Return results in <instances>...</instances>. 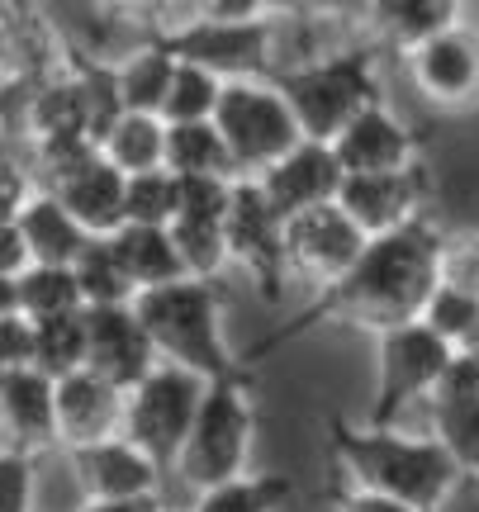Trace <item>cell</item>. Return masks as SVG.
<instances>
[{
    "instance_id": "cell-1",
    "label": "cell",
    "mask_w": 479,
    "mask_h": 512,
    "mask_svg": "<svg viewBox=\"0 0 479 512\" xmlns=\"http://www.w3.org/2000/svg\"><path fill=\"white\" fill-rule=\"evenodd\" d=\"M442 247L446 233H437L432 219L408 223L389 238H370L366 256L337 285L318 290L290 323H280L257 347H247L242 366L252 370L271 351L290 347L318 328H366L375 337H385V332H399L408 323H423L427 299L442 285Z\"/></svg>"
},
{
    "instance_id": "cell-2",
    "label": "cell",
    "mask_w": 479,
    "mask_h": 512,
    "mask_svg": "<svg viewBox=\"0 0 479 512\" xmlns=\"http://www.w3.org/2000/svg\"><path fill=\"white\" fill-rule=\"evenodd\" d=\"M323 432L356 494L394 498L413 512H446V503L470 479L456 451L437 437H408L399 427H356L342 413H332Z\"/></svg>"
},
{
    "instance_id": "cell-3",
    "label": "cell",
    "mask_w": 479,
    "mask_h": 512,
    "mask_svg": "<svg viewBox=\"0 0 479 512\" xmlns=\"http://www.w3.org/2000/svg\"><path fill=\"white\" fill-rule=\"evenodd\" d=\"M133 313L148 328L152 347L166 366L195 370L209 384L252 375L223 342V285L181 280V285H166V290H148L138 294Z\"/></svg>"
},
{
    "instance_id": "cell-4",
    "label": "cell",
    "mask_w": 479,
    "mask_h": 512,
    "mask_svg": "<svg viewBox=\"0 0 479 512\" xmlns=\"http://www.w3.org/2000/svg\"><path fill=\"white\" fill-rule=\"evenodd\" d=\"M280 95L290 100L304 143H337L370 105H380V81H375V53L370 48H342L318 62H304L295 72L276 76Z\"/></svg>"
},
{
    "instance_id": "cell-5",
    "label": "cell",
    "mask_w": 479,
    "mask_h": 512,
    "mask_svg": "<svg viewBox=\"0 0 479 512\" xmlns=\"http://www.w3.org/2000/svg\"><path fill=\"white\" fill-rule=\"evenodd\" d=\"M252 384H257L252 375L209 384L200 418H195V432H190L181 451V470H176L195 494L223 489V484L247 475V451H252V437H257Z\"/></svg>"
},
{
    "instance_id": "cell-6",
    "label": "cell",
    "mask_w": 479,
    "mask_h": 512,
    "mask_svg": "<svg viewBox=\"0 0 479 512\" xmlns=\"http://www.w3.org/2000/svg\"><path fill=\"white\" fill-rule=\"evenodd\" d=\"M280 15H285V5H276V15L257 19V24H223V19L200 15V5H190L185 19H176L166 34H157V43L176 62H195L204 72L223 76V81H276Z\"/></svg>"
},
{
    "instance_id": "cell-7",
    "label": "cell",
    "mask_w": 479,
    "mask_h": 512,
    "mask_svg": "<svg viewBox=\"0 0 479 512\" xmlns=\"http://www.w3.org/2000/svg\"><path fill=\"white\" fill-rule=\"evenodd\" d=\"M204 394H209L204 375L162 361L124 403V441L138 446L162 470V479H171L181 470V451L190 441V432H195Z\"/></svg>"
},
{
    "instance_id": "cell-8",
    "label": "cell",
    "mask_w": 479,
    "mask_h": 512,
    "mask_svg": "<svg viewBox=\"0 0 479 512\" xmlns=\"http://www.w3.org/2000/svg\"><path fill=\"white\" fill-rule=\"evenodd\" d=\"M214 124L233 152L242 181H261L271 166H280L304 143V128L276 81H228Z\"/></svg>"
},
{
    "instance_id": "cell-9",
    "label": "cell",
    "mask_w": 479,
    "mask_h": 512,
    "mask_svg": "<svg viewBox=\"0 0 479 512\" xmlns=\"http://www.w3.org/2000/svg\"><path fill=\"white\" fill-rule=\"evenodd\" d=\"M461 351L446 347L442 337L423 323H408L399 332L380 337V375H375V403L366 413V427H394L408 403L432 399Z\"/></svg>"
},
{
    "instance_id": "cell-10",
    "label": "cell",
    "mask_w": 479,
    "mask_h": 512,
    "mask_svg": "<svg viewBox=\"0 0 479 512\" xmlns=\"http://www.w3.org/2000/svg\"><path fill=\"white\" fill-rule=\"evenodd\" d=\"M223 233H228V256L252 275L261 299L276 304L290 285V223L276 214V204L266 200L257 181H238Z\"/></svg>"
},
{
    "instance_id": "cell-11",
    "label": "cell",
    "mask_w": 479,
    "mask_h": 512,
    "mask_svg": "<svg viewBox=\"0 0 479 512\" xmlns=\"http://www.w3.org/2000/svg\"><path fill=\"white\" fill-rule=\"evenodd\" d=\"M370 238L351 223V214L342 204H323L290 219V275L309 280L318 290L337 285L342 275L366 256Z\"/></svg>"
},
{
    "instance_id": "cell-12",
    "label": "cell",
    "mask_w": 479,
    "mask_h": 512,
    "mask_svg": "<svg viewBox=\"0 0 479 512\" xmlns=\"http://www.w3.org/2000/svg\"><path fill=\"white\" fill-rule=\"evenodd\" d=\"M432 195V176L427 166H408V171H389V176H347L337 204L351 214V223L366 238H389L408 223L427 219L423 204Z\"/></svg>"
},
{
    "instance_id": "cell-13",
    "label": "cell",
    "mask_w": 479,
    "mask_h": 512,
    "mask_svg": "<svg viewBox=\"0 0 479 512\" xmlns=\"http://www.w3.org/2000/svg\"><path fill=\"white\" fill-rule=\"evenodd\" d=\"M86 332H91V361H86V370H95L119 394H133L152 370L162 366V356L152 347L148 328L138 323L133 304L129 309H86Z\"/></svg>"
},
{
    "instance_id": "cell-14",
    "label": "cell",
    "mask_w": 479,
    "mask_h": 512,
    "mask_svg": "<svg viewBox=\"0 0 479 512\" xmlns=\"http://www.w3.org/2000/svg\"><path fill=\"white\" fill-rule=\"evenodd\" d=\"M0 422L5 451L38 460L43 451L62 446L57 432V380L43 370H0Z\"/></svg>"
},
{
    "instance_id": "cell-15",
    "label": "cell",
    "mask_w": 479,
    "mask_h": 512,
    "mask_svg": "<svg viewBox=\"0 0 479 512\" xmlns=\"http://www.w3.org/2000/svg\"><path fill=\"white\" fill-rule=\"evenodd\" d=\"M261 190L266 200L276 204V214L285 223L309 214V209H323V204H337L342 185H347V171L337 162V152L328 143H299L280 166H271L261 176Z\"/></svg>"
},
{
    "instance_id": "cell-16",
    "label": "cell",
    "mask_w": 479,
    "mask_h": 512,
    "mask_svg": "<svg viewBox=\"0 0 479 512\" xmlns=\"http://www.w3.org/2000/svg\"><path fill=\"white\" fill-rule=\"evenodd\" d=\"M76 470V484L86 503H133V498H157L162 470L152 465L138 446H129L124 437L100 441V446H81L67 451Z\"/></svg>"
},
{
    "instance_id": "cell-17",
    "label": "cell",
    "mask_w": 479,
    "mask_h": 512,
    "mask_svg": "<svg viewBox=\"0 0 479 512\" xmlns=\"http://www.w3.org/2000/svg\"><path fill=\"white\" fill-rule=\"evenodd\" d=\"M408 76L413 86L442 105V110H465L479 100V34L470 29H451V34L432 38L427 48L408 57Z\"/></svg>"
},
{
    "instance_id": "cell-18",
    "label": "cell",
    "mask_w": 479,
    "mask_h": 512,
    "mask_svg": "<svg viewBox=\"0 0 479 512\" xmlns=\"http://www.w3.org/2000/svg\"><path fill=\"white\" fill-rule=\"evenodd\" d=\"M43 190L57 195L62 209H67L91 238H114V233L129 228V176L114 171V166L105 162V152H100L95 162L67 171L62 181L43 185Z\"/></svg>"
},
{
    "instance_id": "cell-19",
    "label": "cell",
    "mask_w": 479,
    "mask_h": 512,
    "mask_svg": "<svg viewBox=\"0 0 479 512\" xmlns=\"http://www.w3.org/2000/svg\"><path fill=\"white\" fill-rule=\"evenodd\" d=\"M332 152L347 176H389V171L418 166V133L380 100L332 143Z\"/></svg>"
},
{
    "instance_id": "cell-20",
    "label": "cell",
    "mask_w": 479,
    "mask_h": 512,
    "mask_svg": "<svg viewBox=\"0 0 479 512\" xmlns=\"http://www.w3.org/2000/svg\"><path fill=\"white\" fill-rule=\"evenodd\" d=\"M124 403L114 384H105L95 370H76L67 380H57V432L67 451L100 446V441L124 437Z\"/></svg>"
},
{
    "instance_id": "cell-21",
    "label": "cell",
    "mask_w": 479,
    "mask_h": 512,
    "mask_svg": "<svg viewBox=\"0 0 479 512\" xmlns=\"http://www.w3.org/2000/svg\"><path fill=\"white\" fill-rule=\"evenodd\" d=\"M427 408H432V427H437L432 437L446 441L465 465V475L479 479V361L461 356L442 380V389L427 399Z\"/></svg>"
},
{
    "instance_id": "cell-22",
    "label": "cell",
    "mask_w": 479,
    "mask_h": 512,
    "mask_svg": "<svg viewBox=\"0 0 479 512\" xmlns=\"http://www.w3.org/2000/svg\"><path fill=\"white\" fill-rule=\"evenodd\" d=\"M15 223L24 228V242H29V252H34V266H62V271H72L76 261H81V252L95 242L91 233L62 209V200L48 195V190H38L34 200L15 214Z\"/></svg>"
},
{
    "instance_id": "cell-23",
    "label": "cell",
    "mask_w": 479,
    "mask_h": 512,
    "mask_svg": "<svg viewBox=\"0 0 479 512\" xmlns=\"http://www.w3.org/2000/svg\"><path fill=\"white\" fill-rule=\"evenodd\" d=\"M0 313H24L29 323H53L67 313H86V294L76 285V271L29 266L19 280H0Z\"/></svg>"
},
{
    "instance_id": "cell-24",
    "label": "cell",
    "mask_w": 479,
    "mask_h": 512,
    "mask_svg": "<svg viewBox=\"0 0 479 512\" xmlns=\"http://www.w3.org/2000/svg\"><path fill=\"white\" fill-rule=\"evenodd\" d=\"M366 24L375 34H385L404 57H413L432 38L461 29V5L456 0H389V5H366Z\"/></svg>"
},
{
    "instance_id": "cell-25",
    "label": "cell",
    "mask_w": 479,
    "mask_h": 512,
    "mask_svg": "<svg viewBox=\"0 0 479 512\" xmlns=\"http://www.w3.org/2000/svg\"><path fill=\"white\" fill-rule=\"evenodd\" d=\"M110 242H114V256H119V266L129 271L138 294L166 290V285L190 280V275H185V261H181V247L171 238V228H138V223H129V228L114 233Z\"/></svg>"
},
{
    "instance_id": "cell-26",
    "label": "cell",
    "mask_w": 479,
    "mask_h": 512,
    "mask_svg": "<svg viewBox=\"0 0 479 512\" xmlns=\"http://www.w3.org/2000/svg\"><path fill=\"white\" fill-rule=\"evenodd\" d=\"M166 171H171V176L242 181L219 124H166Z\"/></svg>"
},
{
    "instance_id": "cell-27",
    "label": "cell",
    "mask_w": 479,
    "mask_h": 512,
    "mask_svg": "<svg viewBox=\"0 0 479 512\" xmlns=\"http://www.w3.org/2000/svg\"><path fill=\"white\" fill-rule=\"evenodd\" d=\"M114 72H119V95H124V110L162 119L166 95H171V81H176V57L166 53L157 38H152L148 48H138L129 62H119Z\"/></svg>"
},
{
    "instance_id": "cell-28",
    "label": "cell",
    "mask_w": 479,
    "mask_h": 512,
    "mask_svg": "<svg viewBox=\"0 0 479 512\" xmlns=\"http://www.w3.org/2000/svg\"><path fill=\"white\" fill-rule=\"evenodd\" d=\"M105 162L124 176H148V171H166V124L152 114H124L119 128L105 138Z\"/></svg>"
},
{
    "instance_id": "cell-29",
    "label": "cell",
    "mask_w": 479,
    "mask_h": 512,
    "mask_svg": "<svg viewBox=\"0 0 479 512\" xmlns=\"http://www.w3.org/2000/svg\"><path fill=\"white\" fill-rule=\"evenodd\" d=\"M72 271L81 294H86V309H129V304H138V290H133L129 271L119 266L110 238H95Z\"/></svg>"
},
{
    "instance_id": "cell-30",
    "label": "cell",
    "mask_w": 479,
    "mask_h": 512,
    "mask_svg": "<svg viewBox=\"0 0 479 512\" xmlns=\"http://www.w3.org/2000/svg\"><path fill=\"white\" fill-rule=\"evenodd\" d=\"M223 91H228L223 76L204 72L195 62H176V81H171V95H166L162 124H214Z\"/></svg>"
},
{
    "instance_id": "cell-31",
    "label": "cell",
    "mask_w": 479,
    "mask_h": 512,
    "mask_svg": "<svg viewBox=\"0 0 479 512\" xmlns=\"http://www.w3.org/2000/svg\"><path fill=\"white\" fill-rule=\"evenodd\" d=\"M295 503V484L285 475H242L223 489L195 498L190 512H285Z\"/></svg>"
},
{
    "instance_id": "cell-32",
    "label": "cell",
    "mask_w": 479,
    "mask_h": 512,
    "mask_svg": "<svg viewBox=\"0 0 479 512\" xmlns=\"http://www.w3.org/2000/svg\"><path fill=\"white\" fill-rule=\"evenodd\" d=\"M91 361V332H86V313H67L53 323H38V361L48 380H67L76 370H86Z\"/></svg>"
},
{
    "instance_id": "cell-33",
    "label": "cell",
    "mask_w": 479,
    "mask_h": 512,
    "mask_svg": "<svg viewBox=\"0 0 479 512\" xmlns=\"http://www.w3.org/2000/svg\"><path fill=\"white\" fill-rule=\"evenodd\" d=\"M81 86V100H86V124H91V138L105 147L119 119H124V95H119V72L114 67H100V62H67Z\"/></svg>"
},
{
    "instance_id": "cell-34",
    "label": "cell",
    "mask_w": 479,
    "mask_h": 512,
    "mask_svg": "<svg viewBox=\"0 0 479 512\" xmlns=\"http://www.w3.org/2000/svg\"><path fill=\"white\" fill-rule=\"evenodd\" d=\"M423 328L437 332L446 347L465 351L479 332V299L465 290H451V285H437V294L427 299L423 309Z\"/></svg>"
},
{
    "instance_id": "cell-35",
    "label": "cell",
    "mask_w": 479,
    "mask_h": 512,
    "mask_svg": "<svg viewBox=\"0 0 479 512\" xmlns=\"http://www.w3.org/2000/svg\"><path fill=\"white\" fill-rule=\"evenodd\" d=\"M176 214H181V176H171V171L129 176V223H138V228H171Z\"/></svg>"
},
{
    "instance_id": "cell-36",
    "label": "cell",
    "mask_w": 479,
    "mask_h": 512,
    "mask_svg": "<svg viewBox=\"0 0 479 512\" xmlns=\"http://www.w3.org/2000/svg\"><path fill=\"white\" fill-rule=\"evenodd\" d=\"M442 285L479 299V233H451L442 247Z\"/></svg>"
},
{
    "instance_id": "cell-37",
    "label": "cell",
    "mask_w": 479,
    "mask_h": 512,
    "mask_svg": "<svg viewBox=\"0 0 479 512\" xmlns=\"http://www.w3.org/2000/svg\"><path fill=\"white\" fill-rule=\"evenodd\" d=\"M38 361V323L24 313H0V370H34Z\"/></svg>"
},
{
    "instance_id": "cell-38",
    "label": "cell",
    "mask_w": 479,
    "mask_h": 512,
    "mask_svg": "<svg viewBox=\"0 0 479 512\" xmlns=\"http://www.w3.org/2000/svg\"><path fill=\"white\" fill-rule=\"evenodd\" d=\"M34 508V460L5 451L0 456V512H29Z\"/></svg>"
},
{
    "instance_id": "cell-39",
    "label": "cell",
    "mask_w": 479,
    "mask_h": 512,
    "mask_svg": "<svg viewBox=\"0 0 479 512\" xmlns=\"http://www.w3.org/2000/svg\"><path fill=\"white\" fill-rule=\"evenodd\" d=\"M34 266V252L24 242V228L15 219H0V280H19Z\"/></svg>"
},
{
    "instance_id": "cell-40",
    "label": "cell",
    "mask_w": 479,
    "mask_h": 512,
    "mask_svg": "<svg viewBox=\"0 0 479 512\" xmlns=\"http://www.w3.org/2000/svg\"><path fill=\"white\" fill-rule=\"evenodd\" d=\"M337 512H413L404 503H394V498H380V494H337Z\"/></svg>"
},
{
    "instance_id": "cell-41",
    "label": "cell",
    "mask_w": 479,
    "mask_h": 512,
    "mask_svg": "<svg viewBox=\"0 0 479 512\" xmlns=\"http://www.w3.org/2000/svg\"><path fill=\"white\" fill-rule=\"evenodd\" d=\"M81 512H162L157 498H133V503H86Z\"/></svg>"
},
{
    "instance_id": "cell-42",
    "label": "cell",
    "mask_w": 479,
    "mask_h": 512,
    "mask_svg": "<svg viewBox=\"0 0 479 512\" xmlns=\"http://www.w3.org/2000/svg\"><path fill=\"white\" fill-rule=\"evenodd\" d=\"M162 512H166V508H162Z\"/></svg>"
}]
</instances>
